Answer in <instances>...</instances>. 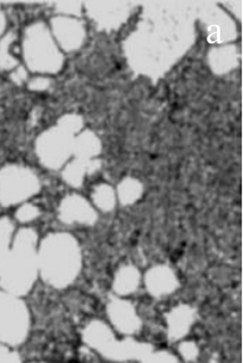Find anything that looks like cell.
Here are the masks:
<instances>
[{
    "label": "cell",
    "mask_w": 243,
    "mask_h": 363,
    "mask_svg": "<svg viewBox=\"0 0 243 363\" xmlns=\"http://www.w3.org/2000/svg\"><path fill=\"white\" fill-rule=\"evenodd\" d=\"M237 52L234 47H225L212 52V67L218 73H226L237 64Z\"/></svg>",
    "instance_id": "cell-1"
},
{
    "label": "cell",
    "mask_w": 243,
    "mask_h": 363,
    "mask_svg": "<svg viewBox=\"0 0 243 363\" xmlns=\"http://www.w3.org/2000/svg\"><path fill=\"white\" fill-rule=\"evenodd\" d=\"M96 202L101 205L103 210H111L114 205V193L108 186H101L96 191Z\"/></svg>",
    "instance_id": "cell-3"
},
{
    "label": "cell",
    "mask_w": 243,
    "mask_h": 363,
    "mask_svg": "<svg viewBox=\"0 0 243 363\" xmlns=\"http://www.w3.org/2000/svg\"><path fill=\"white\" fill-rule=\"evenodd\" d=\"M141 186L135 180H125L120 186V197L122 203L135 202L137 197L140 196Z\"/></svg>",
    "instance_id": "cell-2"
}]
</instances>
